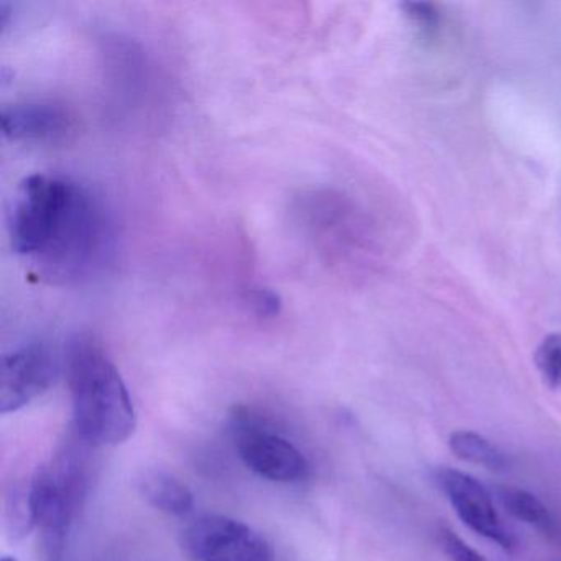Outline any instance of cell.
I'll use <instances>...</instances> for the list:
<instances>
[{"instance_id": "cell-6", "label": "cell", "mask_w": 561, "mask_h": 561, "mask_svg": "<svg viewBox=\"0 0 561 561\" xmlns=\"http://www.w3.org/2000/svg\"><path fill=\"white\" fill-rule=\"evenodd\" d=\"M61 367L64 359L45 341H31L5 353L0 363V413L19 412L44 396Z\"/></svg>"}, {"instance_id": "cell-3", "label": "cell", "mask_w": 561, "mask_h": 561, "mask_svg": "<svg viewBox=\"0 0 561 561\" xmlns=\"http://www.w3.org/2000/svg\"><path fill=\"white\" fill-rule=\"evenodd\" d=\"M87 474L77 445L68 442L50 462L28 479L22 491L31 527L44 538L47 561H64L65 540L84 494Z\"/></svg>"}, {"instance_id": "cell-15", "label": "cell", "mask_w": 561, "mask_h": 561, "mask_svg": "<svg viewBox=\"0 0 561 561\" xmlns=\"http://www.w3.org/2000/svg\"><path fill=\"white\" fill-rule=\"evenodd\" d=\"M251 305L259 317L271 318L280 311V298L274 291L265 290V288L252 291Z\"/></svg>"}, {"instance_id": "cell-7", "label": "cell", "mask_w": 561, "mask_h": 561, "mask_svg": "<svg viewBox=\"0 0 561 561\" xmlns=\"http://www.w3.org/2000/svg\"><path fill=\"white\" fill-rule=\"evenodd\" d=\"M435 479L466 527L494 541L502 550H514V537L499 518L491 492L478 479L453 468H439Z\"/></svg>"}, {"instance_id": "cell-16", "label": "cell", "mask_w": 561, "mask_h": 561, "mask_svg": "<svg viewBox=\"0 0 561 561\" xmlns=\"http://www.w3.org/2000/svg\"><path fill=\"white\" fill-rule=\"evenodd\" d=\"M0 561H18V558L14 557H2V560Z\"/></svg>"}, {"instance_id": "cell-13", "label": "cell", "mask_w": 561, "mask_h": 561, "mask_svg": "<svg viewBox=\"0 0 561 561\" xmlns=\"http://www.w3.org/2000/svg\"><path fill=\"white\" fill-rule=\"evenodd\" d=\"M403 14L425 34H433L439 27V12L432 2H403Z\"/></svg>"}, {"instance_id": "cell-14", "label": "cell", "mask_w": 561, "mask_h": 561, "mask_svg": "<svg viewBox=\"0 0 561 561\" xmlns=\"http://www.w3.org/2000/svg\"><path fill=\"white\" fill-rule=\"evenodd\" d=\"M439 543H442L445 553L451 558V561H488L471 545L466 543L462 538H459L449 528H443L439 531Z\"/></svg>"}, {"instance_id": "cell-9", "label": "cell", "mask_w": 561, "mask_h": 561, "mask_svg": "<svg viewBox=\"0 0 561 561\" xmlns=\"http://www.w3.org/2000/svg\"><path fill=\"white\" fill-rule=\"evenodd\" d=\"M139 491L153 508L173 517H186L195 507L192 489L165 469L144 471Z\"/></svg>"}, {"instance_id": "cell-1", "label": "cell", "mask_w": 561, "mask_h": 561, "mask_svg": "<svg viewBox=\"0 0 561 561\" xmlns=\"http://www.w3.org/2000/svg\"><path fill=\"white\" fill-rule=\"evenodd\" d=\"M15 254L38 280L83 284L114 252V226L100 196L71 176L34 173L15 190L9 211Z\"/></svg>"}, {"instance_id": "cell-10", "label": "cell", "mask_w": 561, "mask_h": 561, "mask_svg": "<svg viewBox=\"0 0 561 561\" xmlns=\"http://www.w3.org/2000/svg\"><path fill=\"white\" fill-rule=\"evenodd\" d=\"M448 445L449 449L462 461L484 466L492 471H502L508 466L504 453L479 433L458 430L449 436Z\"/></svg>"}, {"instance_id": "cell-2", "label": "cell", "mask_w": 561, "mask_h": 561, "mask_svg": "<svg viewBox=\"0 0 561 561\" xmlns=\"http://www.w3.org/2000/svg\"><path fill=\"white\" fill-rule=\"evenodd\" d=\"M64 370L73 405L75 433L91 446L126 443L137 428L126 382L100 341L77 333L65 343Z\"/></svg>"}, {"instance_id": "cell-12", "label": "cell", "mask_w": 561, "mask_h": 561, "mask_svg": "<svg viewBox=\"0 0 561 561\" xmlns=\"http://www.w3.org/2000/svg\"><path fill=\"white\" fill-rule=\"evenodd\" d=\"M535 366L545 386L551 390L561 387V333H551L541 340L535 351Z\"/></svg>"}, {"instance_id": "cell-5", "label": "cell", "mask_w": 561, "mask_h": 561, "mask_svg": "<svg viewBox=\"0 0 561 561\" xmlns=\"http://www.w3.org/2000/svg\"><path fill=\"white\" fill-rule=\"evenodd\" d=\"M180 547L192 561H275L264 535L219 514L193 518L180 534Z\"/></svg>"}, {"instance_id": "cell-11", "label": "cell", "mask_w": 561, "mask_h": 561, "mask_svg": "<svg viewBox=\"0 0 561 561\" xmlns=\"http://www.w3.org/2000/svg\"><path fill=\"white\" fill-rule=\"evenodd\" d=\"M499 501L502 507L524 524L531 525V527L540 528V530H548L551 525V515L548 508L545 507L543 502L525 491V489L514 488V485H499L497 491Z\"/></svg>"}, {"instance_id": "cell-8", "label": "cell", "mask_w": 561, "mask_h": 561, "mask_svg": "<svg viewBox=\"0 0 561 561\" xmlns=\"http://www.w3.org/2000/svg\"><path fill=\"white\" fill-rule=\"evenodd\" d=\"M73 127L70 111L51 101L14 104L2 111V133L12 142H58Z\"/></svg>"}, {"instance_id": "cell-4", "label": "cell", "mask_w": 561, "mask_h": 561, "mask_svg": "<svg viewBox=\"0 0 561 561\" xmlns=\"http://www.w3.org/2000/svg\"><path fill=\"white\" fill-rule=\"evenodd\" d=\"M229 433L239 458L261 478L272 482L307 478L310 465L304 453L249 407H234L229 416Z\"/></svg>"}]
</instances>
